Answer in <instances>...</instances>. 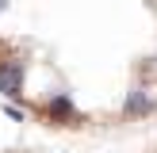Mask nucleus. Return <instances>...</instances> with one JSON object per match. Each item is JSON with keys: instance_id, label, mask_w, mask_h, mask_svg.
I'll return each mask as SVG.
<instances>
[{"instance_id": "nucleus-1", "label": "nucleus", "mask_w": 157, "mask_h": 153, "mask_svg": "<svg viewBox=\"0 0 157 153\" xmlns=\"http://www.w3.org/2000/svg\"><path fill=\"white\" fill-rule=\"evenodd\" d=\"M19 84H23V69L15 65V61L0 69V92H4V96H19Z\"/></svg>"}, {"instance_id": "nucleus-2", "label": "nucleus", "mask_w": 157, "mask_h": 153, "mask_svg": "<svg viewBox=\"0 0 157 153\" xmlns=\"http://www.w3.org/2000/svg\"><path fill=\"white\" fill-rule=\"evenodd\" d=\"M127 111H130V115H142V111H150V96H146L142 88H134V92H130V99H127Z\"/></svg>"}, {"instance_id": "nucleus-3", "label": "nucleus", "mask_w": 157, "mask_h": 153, "mask_svg": "<svg viewBox=\"0 0 157 153\" xmlns=\"http://www.w3.org/2000/svg\"><path fill=\"white\" fill-rule=\"evenodd\" d=\"M50 111H58V115H69L73 107H69V99H54V103H50Z\"/></svg>"}, {"instance_id": "nucleus-4", "label": "nucleus", "mask_w": 157, "mask_h": 153, "mask_svg": "<svg viewBox=\"0 0 157 153\" xmlns=\"http://www.w3.org/2000/svg\"><path fill=\"white\" fill-rule=\"evenodd\" d=\"M0 8H4V0H0Z\"/></svg>"}]
</instances>
